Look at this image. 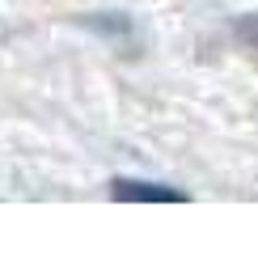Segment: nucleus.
Segmentation results:
<instances>
[{"label":"nucleus","mask_w":258,"mask_h":254,"mask_svg":"<svg viewBox=\"0 0 258 254\" xmlns=\"http://www.w3.org/2000/svg\"><path fill=\"white\" fill-rule=\"evenodd\" d=\"M110 199L119 204H186V190L148 178H110Z\"/></svg>","instance_id":"obj_1"},{"label":"nucleus","mask_w":258,"mask_h":254,"mask_svg":"<svg viewBox=\"0 0 258 254\" xmlns=\"http://www.w3.org/2000/svg\"><path fill=\"white\" fill-rule=\"evenodd\" d=\"M237 38L245 42V47H254V51H258V13H250V17H241V21H237Z\"/></svg>","instance_id":"obj_2"}]
</instances>
